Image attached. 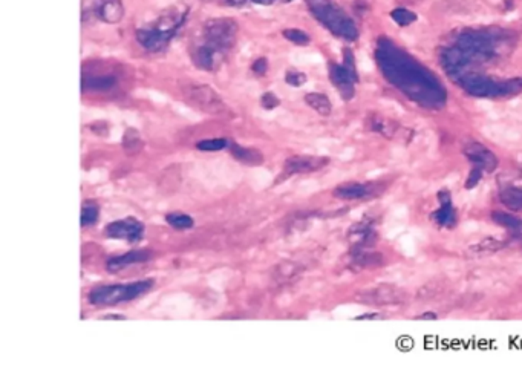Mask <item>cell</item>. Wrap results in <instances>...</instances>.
I'll use <instances>...</instances> for the list:
<instances>
[{"label":"cell","mask_w":522,"mask_h":392,"mask_svg":"<svg viewBox=\"0 0 522 392\" xmlns=\"http://www.w3.org/2000/svg\"><path fill=\"white\" fill-rule=\"evenodd\" d=\"M187 8H172L170 11L159 16L149 28H142L137 31V40L150 52H159L174 39L175 34L186 21Z\"/></svg>","instance_id":"6da1fadb"},{"label":"cell","mask_w":522,"mask_h":392,"mask_svg":"<svg viewBox=\"0 0 522 392\" xmlns=\"http://www.w3.org/2000/svg\"><path fill=\"white\" fill-rule=\"evenodd\" d=\"M310 11L328 30L345 40H356L358 31L344 9L332 0H307Z\"/></svg>","instance_id":"7a4b0ae2"},{"label":"cell","mask_w":522,"mask_h":392,"mask_svg":"<svg viewBox=\"0 0 522 392\" xmlns=\"http://www.w3.org/2000/svg\"><path fill=\"white\" fill-rule=\"evenodd\" d=\"M154 279H141L125 285H100L89 293V302L97 307L134 301L152 290Z\"/></svg>","instance_id":"3957f363"},{"label":"cell","mask_w":522,"mask_h":392,"mask_svg":"<svg viewBox=\"0 0 522 392\" xmlns=\"http://www.w3.org/2000/svg\"><path fill=\"white\" fill-rule=\"evenodd\" d=\"M237 35V23L233 18H210L203 26V39L204 42L210 43L212 46L221 50L222 52H229Z\"/></svg>","instance_id":"277c9868"},{"label":"cell","mask_w":522,"mask_h":392,"mask_svg":"<svg viewBox=\"0 0 522 392\" xmlns=\"http://www.w3.org/2000/svg\"><path fill=\"white\" fill-rule=\"evenodd\" d=\"M183 95L192 106L204 112L221 116V113L229 111L222 101L221 95L207 84H186L183 88Z\"/></svg>","instance_id":"5b68a950"},{"label":"cell","mask_w":522,"mask_h":392,"mask_svg":"<svg viewBox=\"0 0 522 392\" xmlns=\"http://www.w3.org/2000/svg\"><path fill=\"white\" fill-rule=\"evenodd\" d=\"M407 299V293L397 285H377L373 289L358 293L357 301L371 307H391V305H402Z\"/></svg>","instance_id":"8992f818"},{"label":"cell","mask_w":522,"mask_h":392,"mask_svg":"<svg viewBox=\"0 0 522 392\" xmlns=\"http://www.w3.org/2000/svg\"><path fill=\"white\" fill-rule=\"evenodd\" d=\"M121 77L118 71L101 68L97 71L95 65L89 66L88 69L83 71L81 75V86L83 91L91 92H112L120 88Z\"/></svg>","instance_id":"52a82bcc"},{"label":"cell","mask_w":522,"mask_h":392,"mask_svg":"<svg viewBox=\"0 0 522 392\" xmlns=\"http://www.w3.org/2000/svg\"><path fill=\"white\" fill-rule=\"evenodd\" d=\"M106 236L113 239H125L129 242H138L144 235V225L137 218H125L113 221L106 227Z\"/></svg>","instance_id":"ba28073f"},{"label":"cell","mask_w":522,"mask_h":392,"mask_svg":"<svg viewBox=\"0 0 522 392\" xmlns=\"http://www.w3.org/2000/svg\"><path fill=\"white\" fill-rule=\"evenodd\" d=\"M225 55V52L204 40L199 42L192 50L193 63L204 71H216L224 62Z\"/></svg>","instance_id":"9c48e42d"},{"label":"cell","mask_w":522,"mask_h":392,"mask_svg":"<svg viewBox=\"0 0 522 392\" xmlns=\"http://www.w3.org/2000/svg\"><path fill=\"white\" fill-rule=\"evenodd\" d=\"M329 162L325 157H312V155H296L290 157L283 164V170L287 175H296V174H311L324 169Z\"/></svg>","instance_id":"30bf717a"},{"label":"cell","mask_w":522,"mask_h":392,"mask_svg":"<svg viewBox=\"0 0 522 392\" xmlns=\"http://www.w3.org/2000/svg\"><path fill=\"white\" fill-rule=\"evenodd\" d=\"M329 79L336 84V88L344 95L345 100H351L354 94V82H357V71L348 68V66H340L336 63H329Z\"/></svg>","instance_id":"8fae6325"},{"label":"cell","mask_w":522,"mask_h":392,"mask_svg":"<svg viewBox=\"0 0 522 392\" xmlns=\"http://www.w3.org/2000/svg\"><path fill=\"white\" fill-rule=\"evenodd\" d=\"M152 257H154V252L146 250V248H141V250H132V252H127L125 254L109 257L108 262H106V267H108V270L110 273H117L123 269H126V267H129V265L147 262V261L152 259Z\"/></svg>","instance_id":"7c38bea8"},{"label":"cell","mask_w":522,"mask_h":392,"mask_svg":"<svg viewBox=\"0 0 522 392\" xmlns=\"http://www.w3.org/2000/svg\"><path fill=\"white\" fill-rule=\"evenodd\" d=\"M93 13L104 23H118L125 16V5L121 0H95Z\"/></svg>","instance_id":"4fadbf2b"},{"label":"cell","mask_w":522,"mask_h":392,"mask_svg":"<svg viewBox=\"0 0 522 392\" xmlns=\"http://www.w3.org/2000/svg\"><path fill=\"white\" fill-rule=\"evenodd\" d=\"M230 152H232L233 158H236L245 166L254 167V166H261L263 162V154L259 149L245 147V146L237 145V142H232Z\"/></svg>","instance_id":"5bb4252c"},{"label":"cell","mask_w":522,"mask_h":392,"mask_svg":"<svg viewBox=\"0 0 522 392\" xmlns=\"http://www.w3.org/2000/svg\"><path fill=\"white\" fill-rule=\"evenodd\" d=\"M369 195H371V187H369L368 184L346 183V184H341L334 189V196L339 199H345V201L362 199Z\"/></svg>","instance_id":"9a60e30c"},{"label":"cell","mask_w":522,"mask_h":392,"mask_svg":"<svg viewBox=\"0 0 522 392\" xmlns=\"http://www.w3.org/2000/svg\"><path fill=\"white\" fill-rule=\"evenodd\" d=\"M466 154L470 157V159H473L475 162H478L482 167H486L487 170H492L498 164V161L495 158V155L489 152L486 147H482L480 145H473L469 146L466 149Z\"/></svg>","instance_id":"2e32d148"},{"label":"cell","mask_w":522,"mask_h":392,"mask_svg":"<svg viewBox=\"0 0 522 392\" xmlns=\"http://www.w3.org/2000/svg\"><path fill=\"white\" fill-rule=\"evenodd\" d=\"M305 101L308 103L310 108H312L319 113V116H324V117L331 116L332 104L325 94L310 92L305 95Z\"/></svg>","instance_id":"e0dca14e"},{"label":"cell","mask_w":522,"mask_h":392,"mask_svg":"<svg viewBox=\"0 0 522 392\" xmlns=\"http://www.w3.org/2000/svg\"><path fill=\"white\" fill-rule=\"evenodd\" d=\"M121 145L127 155H137L142 150V147H144V141H142L138 130L127 129L125 132V135H123Z\"/></svg>","instance_id":"ac0fdd59"},{"label":"cell","mask_w":522,"mask_h":392,"mask_svg":"<svg viewBox=\"0 0 522 392\" xmlns=\"http://www.w3.org/2000/svg\"><path fill=\"white\" fill-rule=\"evenodd\" d=\"M504 247H506L504 241H499V239L495 237H486L482 239V241L473 244L470 247V252L475 254H490L502 250Z\"/></svg>","instance_id":"d6986e66"},{"label":"cell","mask_w":522,"mask_h":392,"mask_svg":"<svg viewBox=\"0 0 522 392\" xmlns=\"http://www.w3.org/2000/svg\"><path fill=\"white\" fill-rule=\"evenodd\" d=\"M371 129L375 132H380L383 137H392L400 129V126L395 121H391L383 117H374L371 123Z\"/></svg>","instance_id":"ffe728a7"},{"label":"cell","mask_w":522,"mask_h":392,"mask_svg":"<svg viewBox=\"0 0 522 392\" xmlns=\"http://www.w3.org/2000/svg\"><path fill=\"white\" fill-rule=\"evenodd\" d=\"M446 291V285L443 282H429L426 284L424 286H421V290L419 291V299H424V301H431V299H436L443 296V293Z\"/></svg>","instance_id":"44dd1931"},{"label":"cell","mask_w":522,"mask_h":392,"mask_svg":"<svg viewBox=\"0 0 522 392\" xmlns=\"http://www.w3.org/2000/svg\"><path fill=\"white\" fill-rule=\"evenodd\" d=\"M166 221L169 225L176 228V230H188V228L195 225L193 218L184 213H170L166 216Z\"/></svg>","instance_id":"7402d4cb"},{"label":"cell","mask_w":522,"mask_h":392,"mask_svg":"<svg viewBox=\"0 0 522 392\" xmlns=\"http://www.w3.org/2000/svg\"><path fill=\"white\" fill-rule=\"evenodd\" d=\"M391 17H392V21L400 26H409L416 21V14L411 11V9H406V8L392 9Z\"/></svg>","instance_id":"603a6c76"},{"label":"cell","mask_w":522,"mask_h":392,"mask_svg":"<svg viewBox=\"0 0 522 392\" xmlns=\"http://www.w3.org/2000/svg\"><path fill=\"white\" fill-rule=\"evenodd\" d=\"M227 146H229L227 138H210V140L207 138L196 142V149L203 152H220L224 150Z\"/></svg>","instance_id":"cb8c5ba5"},{"label":"cell","mask_w":522,"mask_h":392,"mask_svg":"<svg viewBox=\"0 0 522 392\" xmlns=\"http://www.w3.org/2000/svg\"><path fill=\"white\" fill-rule=\"evenodd\" d=\"M100 208L93 204H84L81 208V227L92 225L98 221Z\"/></svg>","instance_id":"d4e9b609"},{"label":"cell","mask_w":522,"mask_h":392,"mask_svg":"<svg viewBox=\"0 0 522 392\" xmlns=\"http://www.w3.org/2000/svg\"><path fill=\"white\" fill-rule=\"evenodd\" d=\"M283 37L287 40H290L291 43L294 45H300V46H305L310 43V35L305 34L300 30H293V28H290V30H283Z\"/></svg>","instance_id":"484cf974"},{"label":"cell","mask_w":522,"mask_h":392,"mask_svg":"<svg viewBox=\"0 0 522 392\" xmlns=\"http://www.w3.org/2000/svg\"><path fill=\"white\" fill-rule=\"evenodd\" d=\"M261 104H262V108L271 111L274 108H278L279 104H280V101H279V99L273 92H265L262 95V99H261Z\"/></svg>","instance_id":"4316f807"},{"label":"cell","mask_w":522,"mask_h":392,"mask_svg":"<svg viewBox=\"0 0 522 392\" xmlns=\"http://www.w3.org/2000/svg\"><path fill=\"white\" fill-rule=\"evenodd\" d=\"M285 82H287L288 84L291 86H296V88H299V86H302L303 83H307V75L303 72H288L287 77H285Z\"/></svg>","instance_id":"83f0119b"},{"label":"cell","mask_w":522,"mask_h":392,"mask_svg":"<svg viewBox=\"0 0 522 392\" xmlns=\"http://www.w3.org/2000/svg\"><path fill=\"white\" fill-rule=\"evenodd\" d=\"M267 69H268V63H267V60H265V59L254 60V63L251 65V71L254 74H258V75H265Z\"/></svg>","instance_id":"f1b7e54d"},{"label":"cell","mask_w":522,"mask_h":392,"mask_svg":"<svg viewBox=\"0 0 522 392\" xmlns=\"http://www.w3.org/2000/svg\"><path fill=\"white\" fill-rule=\"evenodd\" d=\"M207 2H213L216 5H227V6H244L249 0H207Z\"/></svg>","instance_id":"f546056e"},{"label":"cell","mask_w":522,"mask_h":392,"mask_svg":"<svg viewBox=\"0 0 522 392\" xmlns=\"http://www.w3.org/2000/svg\"><path fill=\"white\" fill-rule=\"evenodd\" d=\"M436 318H438V315H436L435 313H423L420 315H416V319L419 320H433Z\"/></svg>","instance_id":"4dcf8cb0"},{"label":"cell","mask_w":522,"mask_h":392,"mask_svg":"<svg viewBox=\"0 0 522 392\" xmlns=\"http://www.w3.org/2000/svg\"><path fill=\"white\" fill-rule=\"evenodd\" d=\"M378 318H382V315H380L378 313H368V314L358 315L357 320H368V319H378Z\"/></svg>","instance_id":"1f68e13d"},{"label":"cell","mask_w":522,"mask_h":392,"mask_svg":"<svg viewBox=\"0 0 522 392\" xmlns=\"http://www.w3.org/2000/svg\"><path fill=\"white\" fill-rule=\"evenodd\" d=\"M253 2H256V4H262V5H271V4H274V2H283V4H287V2H291V0H253Z\"/></svg>","instance_id":"d6a6232c"},{"label":"cell","mask_w":522,"mask_h":392,"mask_svg":"<svg viewBox=\"0 0 522 392\" xmlns=\"http://www.w3.org/2000/svg\"><path fill=\"white\" fill-rule=\"evenodd\" d=\"M125 320L126 318H125V315H121V314H109V315H104V318H103V320Z\"/></svg>","instance_id":"836d02e7"}]
</instances>
